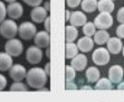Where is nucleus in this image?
<instances>
[{"instance_id":"nucleus-36","label":"nucleus","mask_w":124,"mask_h":102,"mask_svg":"<svg viewBox=\"0 0 124 102\" xmlns=\"http://www.w3.org/2000/svg\"><path fill=\"white\" fill-rule=\"evenodd\" d=\"M66 86H67V89H76V85L75 84H70V82H67Z\"/></svg>"},{"instance_id":"nucleus-16","label":"nucleus","mask_w":124,"mask_h":102,"mask_svg":"<svg viewBox=\"0 0 124 102\" xmlns=\"http://www.w3.org/2000/svg\"><path fill=\"white\" fill-rule=\"evenodd\" d=\"M107 51L112 54H116L117 55L118 53L122 51L123 46H122V42L120 38H116V37H112L107 41Z\"/></svg>"},{"instance_id":"nucleus-33","label":"nucleus","mask_w":124,"mask_h":102,"mask_svg":"<svg viewBox=\"0 0 124 102\" xmlns=\"http://www.w3.org/2000/svg\"><path fill=\"white\" fill-rule=\"evenodd\" d=\"M6 85H7V80H6V77L0 74V91L3 90V89L6 87Z\"/></svg>"},{"instance_id":"nucleus-23","label":"nucleus","mask_w":124,"mask_h":102,"mask_svg":"<svg viewBox=\"0 0 124 102\" xmlns=\"http://www.w3.org/2000/svg\"><path fill=\"white\" fill-rule=\"evenodd\" d=\"M78 54V47L76 44L74 43H66V47H65V56L68 60L74 58Z\"/></svg>"},{"instance_id":"nucleus-20","label":"nucleus","mask_w":124,"mask_h":102,"mask_svg":"<svg viewBox=\"0 0 124 102\" xmlns=\"http://www.w3.org/2000/svg\"><path fill=\"white\" fill-rule=\"evenodd\" d=\"M78 35V30L75 26H66L65 29V39H66V43H73L77 38Z\"/></svg>"},{"instance_id":"nucleus-5","label":"nucleus","mask_w":124,"mask_h":102,"mask_svg":"<svg viewBox=\"0 0 124 102\" xmlns=\"http://www.w3.org/2000/svg\"><path fill=\"white\" fill-rule=\"evenodd\" d=\"M94 25L95 27H97L101 30H105L112 27L113 25V18L110 14L106 12H101V14L96 16V18L94 19Z\"/></svg>"},{"instance_id":"nucleus-43","label":"nucleus","mask_w":124,"mask_h":102,"mask_svg":"<svg viewBox=\"0 0 124 102\" xmlns=\"http://www.w3.org/2000/svg\"><path fill=\"white\" fill-rule=\"evenodd\" d=\"M112 1H114V0H112Z\"/></svg>"},{"instance_id":"nucleus-3","label":"nucleus","mask_w":124,"mask_h":102,"mask_svg":"<svg viewBox=\"0 0 124 102\" xmlns=\"http://www.w3.org/2000/svg\"><path fill=\"white\" fill-rule=\"evenodd\" d=\"M23 43H21L19 39H16V38H12V39H8V42L6 43L5 45V52L9 55L14 56H19L23 53Z\"/></svg>"},{"instance_id":"nucleus-21","label":"nucleus","mask_w":124,"mask_h":102,"mask_svg":"<svg viewBox=\"0 0 124 102\" xmlns=\"http://www.w3.org/2000/svg\"><path fill=\"white\" fill-rule=\"evenodd\" d=\"M110 39V34L105 30H98L94 34V43L97 45H104Z\"/></svg>"},{"instance_id":"nucleus-42","label":"nucleus","mask_w":124,"mask_h":102,"mask_svg":"<svg viewBox=\"0 0 124 102\" xmlns=\"http://www.w3.org/2000/svg\"><path fill=\"white\" fill-rule=\"evenodd\" d=\"M122 51H123V56H124V47H123V48H122Z\"/></svg>"},{"instance_id":"nucleus-11","label":"nucleus","mask_w":124,"mask_h":102,"mask_svg":"<svg viewBox=\"0 0 124 102\" xmlns=\"http://www.w3.org/2000/svg\"><path fill=\"white\" fill-rule=\"evenodd\" d=\"M47 17H48V16H47V11L44 7H35L31 10V12H30L31 20L37 24H40V23H43V21H45Z\"/></svg>"},{"instance_id":"nucleus-2","label":"nucleus","mask_w":124,"mask_h":102,"mask_svg":"<svg viewBox=\"0 0 124 102\" xmlns=\"http://www.w3.org/2000/svg\"><path fill=\"white\" fill-rule=\"evenodd\" d=\"M18 33V26L14 20H3L0 24V34L3 38L12 39Z\"/></svg>"},{"instance_id":"nucleus-4","label":"nucleus","mask_w":124,"mask_h":102,"mask_svg":"<svg viewBox=\"0 0 124 102\" xmlns=\"http://www.w3.org/2000/svg\"><path fill=\"white\" fill-rule=\"evenodd\" d=\"M18 32H19L20 38L25 39V41L31 39L37 34L36 33V26L32 23H30V21H25V23L21 24L19 26V28H18Z\"/></svg>"},{"instance_id":"nucleus-12","label":"nucleus","mask_w":124,"mask_h":102,"mask_svg":"<svg viewBox=\"0 0 124 102\" xmlns=\"http://www.w3.org/2000/svg\"><path fill=\"white\" fill-rule=\"evenodd\" d=\"M23 8L19 2H11L7 7V14L12 19H19L23 16Z\"/></svg>"},{"instance_id":"nucleus-37","label":"nucleus","mask_w":124,"mask_h":102,"mask_svg":"<svg viewBox=\"0 0 124 102\" xmlns=\"http://www.w3.org/2000/svg\"><path fill=\"white\" fill-rule=\"evenodd\" d=\"M117 89H118V90H123V89H124V82H121V83H118Z\"/></svg>"},{"instance_id":"nucleus-41","label":"nucleus","mask_w":124,"mask_h":102,"mask_svg":"<svg viewBox=\"0 0 124 102\" xmlns=\"http://www.w3.org/2000/svg\"><path fill=\"white\" fill-rule=\"evenodd\" d=\"M49 52H50V51H49V48H48V50H47V56H48V57H49Z\"/></svg>"},{"instance_id":"nucleus-27","label":"nucleus","mask_w":124,"mask_h":102,"mask_svg":"<svg viewBox=\"0 0 124 102\" xmlns=\"http://www.w3.org/2000/svg\"><path fill=\"white\" fill-rule=\"evenodd\" d=\"M10 91H28V87L21 82H15L10 86Z\"/></svg>"},{"instance_id":"nucleus-18","label":"nucleus","mask_w":124,"mask_h":102,"mask_svg":"<svg viewBox=\"0 0 124 102\" xmlns=\"http://www.w3.org/2000/svg\"><path fill=\"white\" fill-rule=\"evenodd\" d=\"M97 9L101 12L111 14L114 10V3L112 0H100L97 3Z\"/></svg>"},{"instance_id":"nucleus-29","label":"nucleus","mask_w":124,"mask_h":102,"mask_svg":"<svg viewBox=\"0 0 124 102\" xmlns=\"http://www.w3.org/2000/svg\"><path fill=\"white\" fill-rule=\"evenodd\" d=\"M81 2H82V0H66V5L72 9L78 7L81 5Z\"/></svg>"},{"instance_id":"nucleus-39","label":"nucleus","mask_w":124,"mask_h":102,"mask_svg":"<svg viewBox=\"0 0 124 102\" xmlns=\"http://www.w3.org/2000/svg\"><path fill=\"white\" fill-rule=\"evenodd\" d=\"M45 9H46V11H49V9H50V5H49V2H46V5H45Z\"/></svg>"},{"instance_id":"nucleus-26","label":"nucleus","mask_w":124,"mask_h":102,"mask_svg":"<svg viewBox=\"0 0 124 102\" xmlns=\"http://www.w3.org/2000/svg\"><path fill=\"white\" fill-rule=\"evenodd\" d=\"M65 77L66 81H73L76 77V71L72 67V65H67L65 68Z\"/></svg>"},{"instance_id":"nucleus-15","label":"nucleus","mask_w":124,"mask_h":102,"mask_svg":"<svg viewBox=\"0 0 124 102\" xmlns=\"http://www.w3.org/2000/svg\"><path fill=\"white\" fill-rule=\"evenodd\" d=\"M94 41H93L91 37H87V36H85V37H82L81 39H78L77 42V47L78 50L81 51V52H84V53H87L90 52V51L93 50V47H94Z\"/></svg>"},{"instance_id":"nucleus-28","label":"nucleus","mask_w":124,"mask_h":102,"mask_svg":"<svg viewBox=\"0 0 124 102\" xmlns=\"http://www.w3.org/2000/svg\"><path fill=\"white\" fill-rule=\"evenodd\" d=\"M6 15H7V8L5 6V3L2 1H0V24L5 20Z\"/></svg>"},{"instance_id":"nucleus-14","label":"nucleus","mask_w":124,"mask_h":102,"mask_svg":"<svg viewBox=\"0 0 124 102\" xmlns=\"http://www.w3.org/2000/svg\"><path fill=\"white\" fill-rule=\"evenodd\" d=\"M87 65V57L84 54H77L74 58H72V67L75 71L82 72L86 68Z\"/></svg>"},{"instance_id":"nucleus-22","label":"nucleus","mask_w":124,"mask_h":102,"mask_svg":"<svg viewBox=\"0 0 124 102\" xmlns=\"http://www.w3.org/2000/svg\"><path fill=\"white\" fill-rule=\"evenodd\" d=\"M97 0H83L81 6L85 12H94L97 9Z\"/></svg>"},{"instance_id":"nucleus-13","label":"nucleus","mask_w":124,"mask_h":102,"mask_svg":"<svg viewBox=\"0 0 124 102\" xmlns=\"http://www.w3.org/2000/svg\"><path fill=\"white\" fill-rule=\"evenodd\" d=\"M69 23L72 26L75 27H79V26H84L87 23V18L85 16V14L81 11H74L70 14V18H69Z\"/></svg>"},{"instance_id":"nucleus-6","label":"nucleus","mask_w":124,"mask_h":102,"mask_svg":"<svg viewBox=\"0 0 124 102\" xmlns=\"http://www.w3.org/2000/svg\"><path fill=\"white\" fill-rule=\"evenodd\" d=\"M92 58H93V62L96 65H100V66L106 65L110 62V52L106 48H104V47L97 48V50L94 51Z\"/></svg>"},{"instance_id":"nucleus-25","label":"nucleus","mask_w":124,"mask_h":102,"mask_svg":"<svg viewBox=\"0 0 124 102\" xmlns=\"http://www.w3.org/2000/svg\"><path fill=\"white\" fill-rule=\"evenodd\" d=\"M95 25H94V23H86L85 25L83 26V33H84V35L87 36V37H91V36H93L94 34H95Z\"/></svg>"},{"instance_id":"nucleus-9","label":"nucleus","mask_w":124,"mask_h":102,"mask_svg":"<svg viewBox=\"0 0 124 102\" xmlns=\"http://www.w3.org/2000/svg\"><path fill=\"white\" fill-rule=\"evenodd\" d=\"M124 72L120 65H113L108 70V80L112 83H121L122 79H123Z\"/></svg>"},{"instance_id":"nucleus-38","label":"nucleus","mask_w":124,"mask_h":102,"mask_svg":"<svg viewBox=\"0 0 124 102\" xmlns=\"http://www.w3.org/2000/svg\"><path fill=\"white\" fill-rule=\"evenodd\" d=\"M69 18H70V11L66 10V20L67 21H69Z\"/></svg>"},{"instance_id":"nucleus-32","label":"nucleus","mask_w":124,"mask_h":102,"mask_svg":"<svg viewBox=\"0 0 124 102\" xmlns=\"http://www.w3.org/2000/svg\"><path fill=\"white\" fill-rule=\"evenodd\" d=\"M117 21L121 24H124V7L117 11Z\"/></svg>"},{"instance_id":"nucleus-7","label":"nucleus","mask_w":124,"mask_h":102,"mask_svg":"<svg viewBox=\"0 0 124 102\" xmlns=\"http://www.w3.org/2000/svg\"><path fill=\"white\" fill-rule=\"evenodd\" d=\"M26 58L29 64H32V65L38 64V63H40L41 58H43V52H41V50L39 47L30 46L27 50Z\"/></svg>"},{"instance_id":"nucleus-24","label":"nucleus","mask_w":124,"mask_h":102,"mask_svg":"<svg viewBox=\"0 0 124 102\" xmlns=\"http://www.w3.org/2000/svg\"><path fill=\"white\" fill-rule=\"evenodd\" d=\"M95 89L96 90H111V89H112V82L108 79H106V77L98 80V81L96 82Z\"/></svg>"},{"instance_id":"nucleus-8","label":"nucleus","mask_w":124,"mask_h":102,"mask_svg":"<svg viewBox=\"0 0 124 102\" xmlns=\"http://www.w3.org/2000/svg\"><path fill=\"white\" fill-rule=\"evenodd\" d=\"M9 74H10V77L14 80L15 82H20L23 79H26L27 75V71L26 68L20 64H16L12 65V67L9 71Z\"/></svg>"},{"instance_id":"nucleus-10","label":"nucleus","mask_w":124,"mask_h":102,"mask_svg":"<svg viewBox=\"0 0 124 102\" xmlns=\"http://www.w3.org/2000/svg\"><path fill=\"white\" fill-rule=\"evenodd\" d=\"M49 43H50L49 33L45 32V30H41V32H38L36 34V36H35V44H36L37 47H39V48L48 47Z\"/></svg>"},{"instance_id":"nucleus-17","label":"nucleus","mask_w":124,"mask_h":102,"mask_svg":"<svg viewBox=\"0 0 124 102\" xmlns=\"http://www.w3.org/2000/svg\"><path fill=\"white\" fill-rule=\"evenodd\" d=\"M12 67V58L7 53H0V71L6 72Z\"/></svg>"},{"instance_id":"nucleus-31","label":"nucleus","mask_w":124,"mask_h":102,"mask_svg":"<svg viewBox=\"0 0 124 102\" xmlns=\"http://www.w3.org/2000/svg\"><path fill=\"white\" fill-rule=\"evenodd\" d=\"M116 35L120 38H124V24L120 25V26L116 28Z\"/></svg>"},{"instance_id":"nucleus-1","label":"nucleus","mask_w":124,"mask_h":102,"mask_svg":"<svg viewBox=\"0 0 124 102\" xmlns=\"http://www.w3.org/2000/svg\"><path fill=\"white\" fill-rule=\"evenodd\" d=\"M47 74L40 67H32L27 72L26 80L29 86L34 89H41L47 83Z\"/></svg>"},{"instance_id":"nucleus-40","label":"nucleus","mask_w":124,"mask_h":102,"mask_svg":"<svg viewBox=\"0 0 124 102\" xmlns=\"http://www.w3.org/2000/svg\"><path fill=\"white\" fill-rule=\"evenodd\" d=\"M5 1H7V2H16V0H5Z\"/></svg>"},{"instance_id":"nucleus-34","label":"nucleus","mask_w":124,"mask_h":102,"mask_svg":"<svg viewBox=\"0 0 124 102\" xmlns=\"http://www.w3.org/2000/svg\"><path fill=\"white\" fill-rule=\"evenodd\" d=\"M45 27H46V32L49 33L50 32V18L47 17L46 20H45Z\"/></svg>"},{"instance_id":"nucleus-19","label":"nucleus","mask_w":124,"mask_h":102,"mask_svg":"<svg viewBox=\"0 0 124 102\" xmlns=\"http://www.w3.org/2000/svg\"><path fill=\"white\" fill-rule=\"evenodd\" d=\"M85 76H86L87 81L90 83H96L100 79V71L94 66H91L86 70V73H85Z\"/></svg>"},{"instance_id":"nucleus-30","label":"nucleus","mask_w":124,"mask_h":102,"mask_svg":"<svg viewBox=\"0 0 124 102\" xmlns=\"http://www.w3.org/2000/svg\"><path fill=\"white\" fill-rule=\"evenodd\" d=\"M23 1L30 7H39V5L43 2V0H23Z\"/></svg>"},{"instance_id":"nucleus-35","label":"nucleus","mask_w":124,"mask_h":102,"mask_svg":"<svg viewBox=\"0 0 124 102\" xmlns=\"http://www.w3.org/2000/svg\"><path fill=\"white\" fill-rule=\"evenodd\" d=\"M49 68H50V64H49V63H47V64H46V70H45V72H46L47 76L50 74V70H49Z\"/></svg>"}]
</instances>
